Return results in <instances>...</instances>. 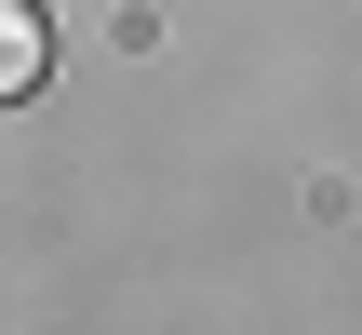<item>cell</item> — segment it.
<instances>
[{"label": "cell", "instance_id": "cell-1", "mask_svg": "<svg viewBox=\"0 0 362 335\" xmlns=\"http://www.w3.org/2000/svg\"><path fill=\"white\" fill-rule=\"evenodd\" d=\"M40 67H54V27L27 0H0V94H40Z\"/></svg>", "mask_w": 362, "mask_h": 335}]
</instances>
